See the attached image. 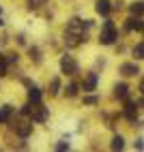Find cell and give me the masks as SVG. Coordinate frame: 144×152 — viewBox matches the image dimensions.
<instances>
[{"instance_id":"7","label":"cell","mask_w":144,"mask_h":152,"mask_svg":"<svg viewBox=\"0 0 144 152\" xmlns=\"http://www.w3.org/2000/svg\"><path fill=\"white\" fill-rule=\"evenodd\" d=\"M136 114H138V107H136V103L133 101H127L125 103V116H127V120H136Z\"/></svg>"},{"instance_id":"21","label":"cell","mask_w":144,"mask_h":152,"mask_svg":"<svg viewBox=\"0 0 144 152\" xmlns=\"http://www.w3.org/2000/svg\"><path fill=\"white\" fill-rule=\"evenodd\" d=\"M30 58H32L37 64L41 62V56H39V49H37V47H30Z\"/></svg>"},{"instance_id":"12","label":"cell","mask_w":144,"mask_h":152,"mask_svg":"<svg viewBox=\"0 0 144 152\" xmlns=\"http://www.w3.org/2000/svg\"><path fill=\"white\" fill-rule=\"evenodd\" d=\"M13 116V107L11 105H4V107H0V122H9Z\"/></svg>"},{"instance_id":"2","label":"cell","mask_w":144,"mask_h":152,"mask_svg":"<svg viewBox=\"0 0 144 152\" xmlns=\"http://www.w3.org/2000/svg\"><path fill=\"white\" fill-rule=\"evenodd\" d=\"M30 118L35 120V122H45L47 120V107H43L41 103H30Z\"/></svg>"},{"instance_id":"3","label":"cell","mask_w":144,"mask_h":152,"mask_svg":"<svg viewBox=\"0 0 144 152\" xmlns=\"http://www.w3.org/2000/svg\"><path fill=\"white\" fill-rule=\"evenodd\" d=\"M60 69H63V73H67V75H75L78 73V64H75V60L71 56H63V60H60Z\"/></svg>"},{"instance_id":"16","label":"cell","mask_w":144,"mask_h":152,"mask_svg":"<svg viewBox=\"0 0 144 152\" xmlns=\"http://www.w3.org/2000/svg\"><path fill=\"white\" fill-rule=\"evenodd\" d=\"M133 56H136V60H142V58H144V43H142V41L133 47Z\"/></svg>"},{"instance_id":"27","label":"cell","mask_w":144,"mask_h":152,"mask_svg":"<svg viewBox=\"0 0 144 152\" xmlns=\"http://www.w3.org/2000/svg\"><path fill=\"white\" fill-rule=\"evenodd\" d=\"M2 24H4V22H2V19H0V26H2Z\"/></svg>"},{"instance_id":"8","label":"cell","mask_w":144,"mask_h":152,"mask_svg":"<svg viewBox=\"0 0 144 152\" xmlns=\"http://www.w3.org/2000/svg\"><path fill=\"white\" fill-rule=\"evenodd\" d=\"M97 13L99 15H108L110 11H112V7H110V0H97Z\"/></svg>"},{"instance_id":"23","label":"cell","mask_w":144,"mask_h":152,"mask_svg":"<svg viewBox=\"0 0 144 152\" xmlns=\"http://www.w3.org/2000/svg\"><path fill=\"white\" fill-rule=\"evenodd\" d=\"M97 101H99L97 96H86V99H84V103H86V105H95Z\"/></svg>"},{"instance_id":"17","label":"cell","mask_w":144,"mask_h":152,"mask_svg":"<svg viewBox=\"0 0 144 152\" xmlns=\"http://www.w3.org/2000/svg\"><path fill=\"white\" fill-rule=\"evenodd\" d=\"M112 148H114V150H123V148H125V139H123L120 135L114 137V139H112Z\"/></svg>"},{"instance_id":"13","label":"cell","mask_w":144,"mask_h":152,"mask_svg":"<svg viewBox=\"0 0 144 152\" xmlns=\"http://www.w3.org/2000/svg\"><path fill=\"white\" fill-rule=\"evenodd\" d=\"M142 17H129L127 19V30H142Z\"/></svg>"},{"instance_id":"14","label":"cell","mask_w":144,"mask_h":152,"mask_svg":"<svg viewBox=\"0 0 144 152\" xmlns=\"http://www.w3.org/2000/svg\"><path fill=\"white\" fill-rule=\"evenodd\" d=\"M114 94H116L118 99H127V96H129V86H127V84H118V86L114 88Z\"/></svg>"},{"instance_id":"22","label":"cell","mask_w":144,"mask_h":152,"mask_svg":"<svg viewBox=\"0 0 144 152\" xmlns=\"http://www.w3.org/2000/svg\"><path fill=\"white\" fill-rule=\"evenodd\" d=\"M2 75H7V60H4L2 54H0V77Z\"/></svg>"},{"instance_id":"20","label":"cell","mask_w":144,"mask_h":152,"mask_svg":"<svg viewBox=\"0 0 144 152\" xmlns=\"http://www.w3.org/2000/svg\"><path fill=\"white\" fill-rule=\"evenodd\" d=\"M47 4V0H28V7L30 9H39V7H43Z\"/></svg>"},{"instance_id":"24","label":"cell","mask_w":144,"mask_h":152,"mask_svg":"<svg viewBox=\"0 0 144 152\" xmlns=\"http://www.w3.org/2000/svg\"><path fill=\"white\" fill-rule=\"evenodd\" d=\"M4 60H7V64H9V62H17V54H9Z\"/></svg>"},{"instance_id":"18","label":"cell","mask_w":144,"mask_h":152,"mask_svg":"<svg viewBox=\"0 0 144 152\" xmlns=\"http://www.w3.org/2000/svg\"><path fill=\"white\" fill-rule=\"evenodd\" d=\"M131 13L136 15V17H140L142 15V2H133L131 4Z\"/></svg>"},{"instance_id":"1","label":"cell","mask_w":144,"mask_h":152,"mask_svg":"<svg viewBox=\"0 0 144 152\" xmlns=\"http://www.w3.org/2000/svg\"><path fill=\"white\" fill-rule=\"evenodd\" d=\"M118 39V32H116V26L112 24V22H106L103 24V30H101V37H99V41L103 43V45H112Z\"/></svg>"},{"instance_id":"25","label":"cell","mask_w":144,"mask_h":152,"mask_svg":"<svg viewBox=\"0 0 144 152\" xmlns=\"http://www.w3.org/2000/svg\"><path fill=\"white\" fill-rule=\"evenodd\" d=\"M56 150H69V144H65V141H60V144H56Z\"/></svg>"},{"instance_id":"9","label":"cell","mask_w":144,"mask_h":152,"mask_svg":"<svg viewBox=\"0 0 144 152\" xmlns=\"http://www.w3.org/2000/svg\"><path fill=\"white\" fill-rule=\"evenodd\" d=\"M97 86V73H88L86 82H84V92H90V90H95Z\"/></svg>"},{"instance_id":"4","label":"cell","mask_w":144,"mask_h":152,"mask_svg":"<svg viewBox=\"0 0 144 152\" xmlns=\"http://www.w3.org/2000/svg\"><path fill=\"white\" fill-rule=\"evenodd\" d=\"M67 32L78 34V37L84 39V22H82V19H78V17H73V19L69 22V26H67Z\"/></svg>"},{"instance_id":"11","label":"cell","mask_w":144,"mask_h":152,"mask_svg":"<svg viewBox=\"0 0 144 152\" xmlns=\"http://www.w3.org/2000/svg\"><path fill=\"white\" fill-rule=\"evenodd\" d=\"M28 101H30V103H41V90H39L37 86H30V90H28Z\"/></svg>"},{"instance_id":"26","label":"cell","mask_w":144,"mask_h":152,"mask_svg":"<svg viewBox=\"0 0 144 152\" xmlns=\"http://www.w3.org/2000/svg\"><path fill=\"white\" fill-rule=\"evenodd\" d=\"M28 114H30V105H24L22 107V116H28Z\"/></svg>"},{"instance_id":"28","label":"cell","mask_w":144,"mask_h":152,"mask_svg":"<svg viewBox=\"0 0 144 152\" xmlns=\"http://www.w3.org/2000/svg\"><path fill=\"white\" fill-rule=\"evenodd\" d=\"M0 11H2V9H0Z\"/></svg>"},{"instance_id":"6","label":"cell","mask_w":144,"mask_h":152,"mask_svg":"<svg viewBox=\"0 0 144 152\" xmlns=\"http://www.w3.org/2000/svg\"><path fill=\"white\" fill-rule=\"evenodd\" d=\"M120 73L125 75V77H131V75H138L140 69H138V64H133V62H125V64L120 66Z\"/></svg>"},{"instance_id":"19","label":"cell","mask_w":144,"mask_h":152,"mask_svg":"<svg viewBox=\"0 0 144 152\" xmlns=\"http://www.w3.org/2000/svg\"><path fill=\"white\" fill-rule=\"evenodd\" d=\"M78 84H69L67 86V96H78Z\"/></svg>"},{"instance_id":"10","label":"cell","mask_w":144,"mask_h":152,"mask_svg":"<svg viewBox=\"0 0 144 152\" xmlns=\"http://www.w3.org/2000/svg\"><path fill=\"white\" fill-rule=\"evenodd\" d=\"M80 41H82V37L71 34V32H65V43H67V47H78Z\"/></svg>"},{"instance_id":"5","label":"cell","mask_w":144,"mask_h":152,"mask_svg":"<svg viewBox=\"0 0 144 152\" xmlns=\"http://www.w3.org/2000/svg\"><path fill=\"white\" fill-rule=\"evenodd\" d=\"M15 131H17L19 137L26 139L30 133H32V124H30V122H17V124H15Z\"/></svg>"},{"instance_id":"15","label":"cell","mask_w":144,"mask_h":152,"mask_svg":"<svg viewBox=\"0 0 144 152\" xmlns=\"http://www.w3.org/2000/svg\"><path fill=\"white\" fill-rule=\"evenodd\" d=\"M58 90H60V79H58V77H54L52 82H49V94L56 96V94H58Z\"/></svg>"}]
</instances>
